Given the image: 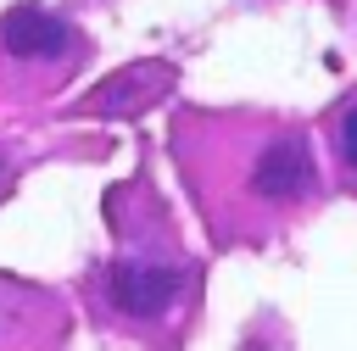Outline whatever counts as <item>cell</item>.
Here are the masks:
<instances>
[{"label":"cell","instance_id":"277c9868","mask_svg":"<svg viewBox=\"0 0 357 351\" xmlns=\"http://www.w3.org/2000/svg\"><path fill=\"white\" fill-rule=\"evenodd\" d=\"M167 84H173V72H167L162 61H139V67H128V72L106 78V84L84 100V111H100V117H128V111H139L145 100H156Z\"/></svg>","mask_w":357,"mask_h":351},{"label":"cell","instance_id":"3957f363","mask_svg":"<svg viewBox=\"0 0 357 351\" xmlns=\"http://www.w3.org/2000/svg\"><path fill=\"white\" fill-rule=\"evenodd\" d=\"M0 50L11 61H61V56L78 50V39H73V28L56 11H45V6H11L0 17Z\"/></svg>","mask_w":357,"mask_h":351},{"label":"cell","instance_id":"7a4b0ae2","mask_svg":"<svg viewBox=\"0 0 357 351\" xmlns=\"http://www.w3.org/2000/svg\"><path fill=\"white\" fill-rule=\"evenodd\" d=\"M245 189L268 206H296L318 189V162H312V145L301 134H268V145H257L251 156V178Z\"/></svg>","mask_w":357,"mask_h":351},{"label":"cell","instance_id":"6da1fadb","mask_svg":"<svg viewBox=\"0 0 357 351\" xmlns=\"http://www.w3.org/2000/svg\"><path fill=\"white\" fill-rule=\"evenodd\" d=\"M184 284H190V279H184V267H173V262H112L106 279H100L112 312H123L128 323H156V318H167V312L178 306Z\"/></svg>","mask_w":357,"mask_h":351},{"label":"cell","instance_id":"5b68a950","mask_svg":"<svg viewBox=\"0 0 357 351\" xmlns=\"http://www.w3.org/2000/svg\"><path fill=\"white\" fill-rule=\"evenodd\" d=\"M340 156H346V167L357 173V106L340 117Z\"/></svg>","mask_w":357,"mask_h":351}]
</instances>
